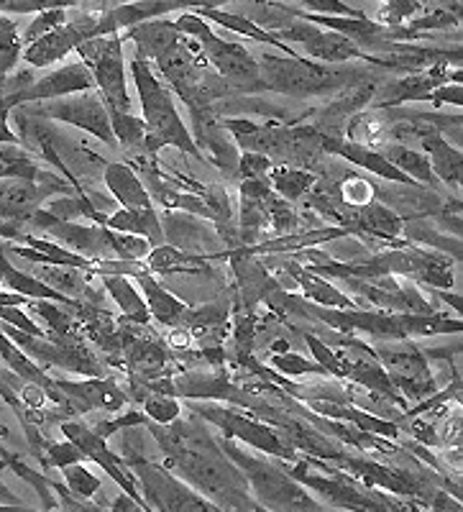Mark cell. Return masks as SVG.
<instances>
[{
  "label": "cell",
  "mask_w": 463,
  "mask_h": 512,
  "mask_svg": "<svg viewBox=\"0 0 463 512\" xmlns=\"http://www.w3.org/2000/svg\"><path fill=\"white\" fill-rule=\"evenodd\" d=\"M384 157L394 164V167L405 172L412 182H420V185H428L430 190H438V177L433 175V169H430V159L428 154H420L415 149H410L407 144H389L384 149Z\"/></svg>",
  "instance_id": "30"
},
{
  "label": "cell",
  "mask_w": 463,
  "mask_h": 512,
  "mask_svg": "<svg viewBox=\"0 0 463 512\" xmlns=\"http://www.w3.org/2000/svg\"><path fill=\"white\" fill-rule=\"evenodd\" d=\"M0 323H8V326L18 328V331H24V333H31V336H47V331L36 326L34 320H31V315L24 313L18 305H6V308H0Z\"/></svg>",
  "instance_id": "48"
},
{
  "label": "cell",
  "mask_w": 463,
  "mask_h": 512,
  "mask_svg": "<svg viewBox=\"0 0 463 512\" xmlns=\"http://www.w3.org/2000/svg\"><path fill=\"white\" fill-rule=\"evenodd\" d=\"M8 469H11V472L16 474V477H21V479H24V482H29L31 487L36 489V495L41 497V505L47 507V510H54V507H59V502L54 500L52 492H49V489H52V479H49L47 474H41V472H34V469H29V466H26L24 461L18 459V454L13 456L11 461H8Z\"/></svg>",
  "instance_id": "40"
},
{
  "label": "cell",
  "mask_w": 463,
  "mask_h": 512,
  "mask_svg": "<svg viewBox=\"0 0 463 512\" xmlns=\"http://www.w3.org/2000/svg\"><path fill=\"white\" fill-rule=\"evenodd\" d=\"M103 180L110 192V198L116 200L121 208H154V200H151L149 190H146V185L141 182V177L136 175L131 164L108 162L103 169Z\"/></svg>",
  "instance_id": "23"
},
{
  "label": "cell",
  "mask_w": 463,
  "mask_h": 512,
  "mask_svg": "<svg viewBox=\"0 0 463 512\" xmlns=\"http://www.w3.org/2000/svg\"><path fill=\"white\" fill-rule=\"evenodd\" d=\"M131 75H134V85L141 98V118L146 123L144 152L141 154H157L164 146H174V149L195 157L197 162H205L203 152L197 149L195 139L177 111L172 90L164 88L151 70L149 59L141 57L139 52L131 59Z\"/></svg>",
  "instance_id": "2"
},
{
  "label": "cell",
  "mask_w": 463,
  "mask_h": 512,
  "mask_svg": "<svg viewBox=\"0 0 463 512\" xmlns=\"http://www.w3.org/2000/svg\"><path fill=\"white\" fill-rule=\"evenodd\" d=\"M39 162L18 144H0V180H39Z\"/></svg>",
  "instance_id": "32"
},
{
  "label": "cell",
  "mask_w": 463,
  "mask_h": 512,
  "mask_svg": "<svg viewBox=\"0 0 463 512\" xmlns=\"http://www.w3.org/2000/svg\"><path fill=\"white\" fill-rule=\"evenodd\" d=\"M320 146H323L328 154H333V157L346 159L348 164H356V167L366 169V172L382 177V180L397 182V185H417V182H412L405 172H400V169L394 167L382 152H374V149L359 144V141H346L336 139V136L320 134Z\"/></svg>",
  "instance_id": "18"
},
{
  "label": "cell",
  "mask_w": 463,
  "mask_h": 512,
  "mask_svg": "<svg viewBox=\"0 0 463 512\" xmlns=\"http://www.w3.org/2000/svg\"><path fill=\"white\" fill-rule=\"evenodd\" d=\"M144 413L149 415V420H154V423H172V420L180 418L182 413V405L180 400L174 395H162V392H151L146 390L144 395Z\"/></svg>",
  "instance_id": "38"
},
{
  "label": "cell",
  "mask_w": 463,
  "mask_h": 512,
  "mask_svg": "<svg viewBox=\"0 0 463 512\" xmlns=\"http://www.w3.org/2000/svg\"><path fill=\"white\" fill-rule=\"evenodd\" d=\"M105 228L121 233H134V236H144L151 246L164 244V226L162 216L157 213V205L154 208H121L108 213L105 218Z\"/></svg>",
  "instance_id": "27"
},
{
  "label": "cell",
  "mask_w": 463,
  "mask_h": 512,
  "mask_svg": "<svg viewBox=\"0 0 463 512\" xmlns=\"http://www.w3.org/2000/svg\"><path fill=\"white\" fill-rule=\"evenodd\" d=\"M305 344H307V349L313 351L315 361H318L320 367L328 372V377H338V379L348 377V364H351V359H348V356L336 354V351L330 349L323 338H318L315 333H305Z\"/></svg>",
  "instance_id": "35"
},
{
  "label": "cell",
  "mask_w": 463,
  "mask_h": 512,
  "mask_svg": "<svg viewBox=\"0 0 463 512\" xmlns=\"http://www.w3.org/2000/svg\"><path fill=\"white\" fill-rule=\"evenodd\" d=\"M103 287L110 295V300L121 308V320L128 326L146 328L151 320L149 308H146L144 295H139V287L126 274H100Z\"/></svg>",
  "instance_id": "26"
},
{
  "label": "cell",
  "mask_w": 463,
  "mask_h": 512,
  "mask_svg": "<svg viewBox=\"0 0 463 512\" xmlns=\"http://www.w3.org/2000/svg\"><path fill=\"white\" fill-rule=\"evenodd\" d=\"M13 456H16V454H13V451H8V448H6V446H3V443H0V459H6V461H11V459H13Z\"/></svg>",
  "instance_id": "54"
},
{
  "label": "cell",
  "mask_w": 463,
  "mask_h": 512,
  "mask_svg": "<svg viewBox=\"0 0 463 512\" xmlns=\"http://www.w3.org/2000/svg\"><path fill=\"white\" fill-rule=\"evenodd\" d=\"M343 228H354L356 236H364V239L389 241L394 244V249L410 244V241H400V236L405 233V218L397 216L392 208L379 200H369L359 208H348Z\"/></svg>",
  "instance_id": "17"
},
{
  "label": "cell",
  "mask_w": 463,
  "mask_h": 512,
  "mask_svg": "<svg viewBox=\"0 0 463 512\" xmlns=\"http://www.w3.org/2000/svg\"><path fill=\"white\" fill-rule=\"evenodd\" d=\"M26 308L34 315H41V320H44L49 328V336H70V333H77V318L67 305L59 308V303H54V300H31Z\"/></svg>",
  "instance_id": "33"
},
{
  "label": "cell",
  "mask_w": 463,
  "mask_h": 512,
  "mask_svg": "<svg viewBox=\"0 0 463 512\" xmlns=\"http://www.w3.org/2000/svg\"><path fill=\"white\" fill-rule=\"evenodd\" d=\"M354 384H361L364 390H369L371 395L377 397V400H384L389 402L392 408L402 410V413H407L410 410V402L402 397V392L394 387V382L389 379V374L384 372V367L379 364L374 356H369V359H351V364H348V377Z\"/></svg>",
  "instance_id": "25"
},
{
  "label": "cell",
  "mask_w": 463,
  "mask_h": 512,
  "mask_svg": "<svg viewBox=\"0 0 463 512\" xmlns=\"http://www.w3.org/2000/svg\"><path fill=\"white\" fill-rule=\"evenodd\" d=\"M31 116L52 118L59 123H70V126L82 128L90 136L108 146H118L116 134H113V123H110L108 108L98 90H87V93L67 95V98H57L54 103L41 105V108H31Z\"/></svg>",
  "instance_id": "10"
},
{
  "label": "cell",
  "mask_w": 463,
  "mask_h": 512,
  "mask_svg": "<svg viewBox=\"0 0 463 512\" xmlns=\"http://www.w3.org/2000/svg\"><path fill=\"white\" fill-rule=\"evenodd\" d=\"M443 82H451V64L448 62L433 64L428 70L407 72V77L392 82L377 95H371V105L374 108H394V105L402 103H428V95Z\"/></svg>",
  "instance_id": "16"
},
{
  "label": "cell",
  "mask_w": 463,
  "mask_h": 512,
  "mask_svg": "<svg viewBox=\"0 0 463 512\" xmlns=\"http://www.w3.org/2000/svg\"><path fill=\"white\" fill-rule=\"evenodd\" d=\"M0 505H11V507H24V500L21 497H16L11 492V489L6 487V484L0 482Z\"/></svg>",
  "instance_id": "52"
},
{
  "label": "cell",
  "mask_w": 463,
  "mask_h": 512,
  "mask_svg": "<svg viewBox=\"0 0 463 512\" xmlns=\"http://www.w3.org/2000/svg\"><path fill=\"white\" fill-rule=\"evenodd\" d=\"M146 428L162 448L164 466L220 510H261L259 502L249 497L251 489L244 472L233 466L200 415L192 413L190 420L177 418L167 425L149 420Z\"/></svg>",
  "instance_id": "1"
},
{
  "label": "cell",
  "mask_w": 463,
  "mask_h": 512,
  "mask_svg": "<svg viewBox=\"0 0 463 512\" xmlns=\"http://www.w3.org/2000/svg\"><path fill=\"white\" fill-rule=\"evenodd\" d=\"M420 6H423L420 0H384V8L377 21L387 26H400L405 24L407 18L415 16Z\"/></svg>",
  "instance_id": "45"
},
{
  "label": "cell",
  "mask_w": 463,
  "mask_h": 512,
  "mask_svg": "<svg viewBox=\"0 0 463 512\" xmlns=\"http://www.w3.org/2000/svg\"><path fill=\"white\" fill-rule=\"evenodd\" d=\"M274 167L272 159L267 154H259V152H244L241 159H238V172L236 175L241 180H259V177H267L269 169Z\"/></svg>",
  "instance_id": "46"
},
{
  "label": "cell",
  "mask_w": 463,
  "mask_h": 512,
  "mask_svg": "<svg viewBox=\"0 0 463 512\" xmlns=\"http://www.w3.org/2000/svg\"><path fill=\"white\" fill-rule=\"evenodd\" d=\"M297 226H300V218L292 210V205H287V200L279 198L277 192H274L272 200H269V228H277L279 236H287Z\"/></svg>",
  "instance_id": "42"
},
{
  "label": "cell",
  "mask_w": 463,
  "mask_h": 512,
  "mask_svg": "<svg viewBox=\"0 0 463 512\" xmlns=\"http://www.w3.org/2000/svg\"><path fill=\"white\" fill-rule=\"evenodd\" d=\"M11 108H0V144H18L21 146V136L13 134L11 123H8V118H11Z\"/></svg>",
  "instance_id": "50"
},
{
  "label": "cell",
  "mask_w": 463,
  "mask_h": 512,
  "mask_svg": "<svg viewBox=\"0 0 463 512\" xmlns=\"http://www.w3.org/2000/svg\"><path fill=\"white\" fill-rule=\"evenodd\" d=\"M162 226H164V236H169V244L177 246V249H195L200 244H213L218 241V231H210V226L197 221L192 213L187 216H180V213H164L162 216Z\"/></svg>",
  "instance_id": "29"
},
{
  "label": "cell",
  "mask_w": 463,
  "mask_h": 512,
  "mask_svg": "<svg viewBox=\"0 0 463 512\" xmlns=\"http://www.w3.org/2000/svg\"><path fill=\"white\" fill-rule=\"evenodd\" d=\"M98 16L100 13H82L75 21L67 18V24L57 26V29L44 34L41 39L26 44L21 59L29 62L31 67H52V64L62 62V59H67V54L80 47L82 41L95 39Z\"/></svg>",
  "instance_id": "13"
},
{
  "label": "cell",
  "mask_w": 463,
  "mask_h": 512,
  "mask_svg": "<svg viewBox=\"0 0 463 512\" xmlns=\"http://www.w3.org/2000/svg\"><path fill=\"white\" fill-rule=\"evenodd\" d=\"M0 436H8V431H6V428H3V425H0Z\"/></svg>",
  "instance_id": "56"
},
{
  "label": "cell",
  "mask_w": 463,
  "mask_h": 512,
  "mask_svg": "<svg viewBox=\"0 0 463 512\" xmlns=\"http://www.w3.org/2000/svg\"><path fill=\"white\" fill-rule=\"evenodd\" d=\"M428 103H433L435 108H438V105H456V108H461L463 105L461 82H453V85L451 82H443V85H438V88L428 95Z\"/></svg>",
  "instance_id": "49"
},
{
  "label": "cell",
  "mask_w": 463,
  "mask_h": 512,
  "mask_svg": "<svg viewBox=\"0 0 463 512\" xmlns=\"http://www.w3.org/2000/svg\"><path fill=\"white\" fill-rule=\"evenodd\" d=\"M149 423V415L144 413V410H136V408H128L126 413L121 410V415H116V418L110 420H100V423L90 425L95 433H98L100 438H113L118 431H131V428H139V425H146Z\"/></svg>",
  "instance_id": "41"
},
{
  "label": "cell",
  "mask_w": 463,
  "mask_h": 512,
  "mask_svg": "<svg viewBox=\"0 0 463 512\" xmlns=\"http://www.w3.org/2000/svg\"><path fill=\"white\" fill-rule=\"evenodd\" d=\"M451 26H458V13L433 11V13H428V16L410 21V24H407V29L417 31V34H430V31L451 29Z\"/></svg>",
  "instance_id": "47"
},
{
  "label": "cell",
  "mask_w": 463,
  "mask_h": 512,
  "mask_svg": "<svg viewBox=\"0 0 463 512\" xmlns=\"http://www.w3.org/2000/svg\"><path fill=\"white\" fill-rule=\"evenodd\" d=\"M3 469H8V461L6 459H0V472H3Z\"/></svg>",
  "instance_id": "55"
},
{
  "label": "cell",
  "mask_w": 463,
  "mask_h": 512,
  "mask_svg": "<svg viewBox=\"0 0 463 512\" xmlns=\"http://www.w3.org/2000/svg\"><path fill=\"white\" fill-rule=\"evenodd\" d=\"M190 410L195 415H200L205 423L215 425L223 433V438H238L246 446L261 451V454L277 456L279 461L297 459L295 448L284 441V438H279L272 425L259 420L256 415L238 413L236 405H228V402L218 400H197L195 405H190Z\"/></svg>",
  "instance_id": "6"
},
{
  "label": "cell",
  "mask_w": 463,
  "mask_h": 512,
  "mask_svg": "<svg viewBox=\"0 0 463 512\" xmlns=\"http://www.w3.org/2000/svg\"><path fill=\"white\" fill-rule=\"evenodd\" d=\"M110 510H144V505H141V502H136L134 497H128L126 492H121V497H118V500L110 505Z\"/></svg>",
  "instance_id": "51"
},
{
  "label": "cell",
  "mask_w": 463,
  "mask_h": 512,
  "mask_svg": "<svg viewBox=\"0 0 463 512\" xmlns=\"http://www.w3.org/2000/svg\"><path fill=\"white\" fill-rule=\"evenodd\" d=\"M77 192L64 177L41 169L39 180H0V221H24L54 195Z\"/></svg>",
  "instance_id": "11"
},
{
  "label": "cell",
  "mask_w": 463,
  "mask_h": 512,
  "mask_svg": "<svg viewBox=\"0 0 463 512\" xmlns=\"http://www.w3.org/2000/svg\"><path fill=\"white\" fill-rule=\"evenodd\" d=\"M110 249H113L116 259H123V262H144L146 254L151 251V244L144 236L110 231Z\"/></svg>",
  "instance_id": "39"
},
{
  "label": "cell",
  "mask_w": 463,
  "mask_h": 512,
  "mask_svg": "<svg viewBox=\"0 0 463 512\" xmlns=\"http://www.w3.org/2000/svg\"><path fill=\"white\" fill-rule=\"evenodd\" d=\"M197 16H203L205 21H213V24L223 26V29L233 31L236 36H246V39H254L259 41V44H269V47H277L282 49L287 57H302V54H297L295 49L287 44V41L277 39L274 34H269L267 29H261V26H256L251 18H246L244 13H228L223 11V8H197Z\"/></svg>",
  "instance_id": "28"
},
{
  "label": "cell",
  "mask_w": 463,
  "mask_h": 512,
  "mask_svg": "<svg viewBox=\"0 0 463 512\" xmlns=\"http://www.w3.org/2000/svg\"><path fill=\"white\" fill-rule=\"evenodd\" d=\"M435 295H438L440 300H446L448 305H453V310H461V297L458 295H451V292H443V290H435Z\"/></svg>",
  "instance_id": "53"
},
{
  "label": "cell",
  "mask_w": 463,
  "mask_h": 512,
  "mask_svg": "<svg viewBox=\"0 0 463 512\" xmlns=\"http://www.w3.org/2000/svg\"><path fill=\"white\" fill-rule=\"evenodd\" d=\"M131 280H134L136 285L141 287V292H144L146 308H149L151 318L167 328H185L190 305H185L180 297H174L172 292L164 290L157 282V277H154V272H149L146 264L131 277Z\"/></svg>",
  "instance_id": "20"
},
{
  "label": "cell",
  "mask_w": 463,
  "mask_h": 512,
  "mask_svg": "<svg viewBox=\"0 0 463 512\" xmlns=\"http://www.w3.org/2000/svg\"><path fill=\"white\" fill-rule=\"evenodd\" d=\"M438 121H440L438 116L430 118L428 128H425L423 136L417 139V144L423 146V152L428 154L430 169H433V175L438 177V182H446L448 187L458 190V185H461V172H463L461 149L448 144L446 136L440 134Z\"/></svg>",
  "instance_id": "19"
},
{
  "label": "cell",
  "mask_w": 463,
  "mask_h": 512,
  "mask_svg": "<svg viewBox=\"0 0 463 512\" xmlns=\"http://www.w3.org/2000/svg\"><path fill=\"white\" fill-rule=\"evenodd\" d=\"M67 24V13L62 11V8H54V11H41L36 13V18L29 24V29L24 31V36H21V41L26 44H31V41L41 39L44 34H49V31H54L57 26Z\"/></svg>",
  "instance_id": "44"
},
{
  "label": "cell",
  "mask_w": 463,
  "mask_h": 512,
  "mask_svg": "<svg viewBox=\"0 0 463 512\" xmlns=\"http://www.w3.org/2000/svg\"><path fill=\"white\" fill-rule=\"evenodd\" d=\"M267 180L279 198H284L287 203H297V200H302L307 192H310V187L315 185L318 175H315V172H307V169L302 167H277V164H274V167L269 169Z\"/></svg>",
  "instance_id": "31"
},
{
  "label": "cell",
  "mask_w": 463,
  "mask_h": 512,
  "mask_svg": "<svg viewBox=\"0 0 463 512\" xmlns=\"http://www.w3.org/2000/svg\"><path fill=\"white\" fill-rule=\"evenodd\" d=\"M126 466L134 474L136 484H141L149 510L169 512H218L220 507L192 489L185 479H180L164 464H154L149 459H126Z\"/></svg>",
  "instance_id": "8"
},
{
  "label": "cell",
  "mask_w": 463,
  "mask_h": 512,
  "mask_svg": "<svg viewBox=\"0 0 463 512\" xmlns=\"http://www.w3.org/2000/svg\"><path fill=\"white\" fill-rule=\"evenodd\" d=\"M39 461L44 469H52V466L64 469V466L77 464V461H85V454H82L80 448H77L70 438H67V441H47V438H44Z\"/></svg>",
  "instance_id": "36"
},
{
  "label": "cell",
  "mask_w": 463,
  "mask_h": 512,
  "mask_svg": "<svg viewBox=\"0 0 463 512\" xmlns=\"http://www.w3.org/2000/svg\"><path fill=\"white\" fill-rule=\"evenodd\" d=\"M269 364H272L274 372H279L282 377H290V379H297V377H310V374H323V377H328V372H325L323 367H320L318 361H307L305 356L297 354V351H282V354H269Z\"/></svg>",
  "instance_id": "34"
},
{
  "label": "cell",
  "mask_w": 463,
  "mask_h": 512,
  "mask_svg": "<svg viewBox=\"0 0 463 512\" xmlns=\"http://www.w3.org/2000/svg\"><path fill=\"white\" fill-rule=\"evenodd\" d=\"M59 431L64 433V438H70V441L80 448L82 454H85V461L98 464L128 497H134L136 502L144 505V510H149L144 495L139 492V484H136L134 474H131V469L126 466V459L113 454L105 438H100L90 425L80 423V420H62V423H59Z\"/></svg>",
  "instance_id": "12"
},
{
  "label": "cell",
  "mask_w": 463,
  "mask_h": 512,
  "mask_svg": "<svg viewBox=\"0 0 463 512\" xmlns=\"http://www.w3.org/2000/svg\"><path fill=\"white\" fill-rule=\"evenodd\" d=\"M62 477H64V484H67V489H70L75 497H80V500H93V497L100 492V484H103L93 472H90V469H87V466H82V461L64 466Z\"/></svg>",
  "instance_id": "37"
},
{
  "label": "cell",
  "mask_w": 463,
  "mask_h": 512,
  "mask_svg": "<svg viewBox=\"0 0 463 512\" xmlns=\"http://www.w3.org/2000/svg\"><path fill=\"white\" fill-rule=\"evenodd\" d=\"M87 90H95V77L90 72L85 62H72L64 64L62 70L49 72L47 77H36L29 88H24L21 93L11 95V98L0 100V108H18V105L26 103H47V100L67 98V95L87 93Z\"/></svg>",
  "instance_id": "14"
},
{
  "label": "cell",
  "mask_w": 463,
  "mask_h": 512,
  "mask_svg": "<svg viewBox=\"0 0 463 512\" xmlns=\"http://www.w3.org/2000/svg\"><path fill=\"white\" fill-rule=\"evenodd\" d=\"M307 408L315 410L323 418L343 420V423H351L354 428L366 433H374V436L384 438H400V425L389 418H379L371 410L356 408L351 402H338V400H307Z\"/></svg>",
  "instance_id": "21"
},
{
  "label": "cell",
  "mask_w": 463,
  "mask_h": 512,
  "mask_svg": "<svg viewBox=\"0 0 463 512\" xmlns=\"http://www.w3.org/2000/svg\"><path fill=\"white\" fill-rule=\"evenodd\" d=\"M284 269H287L292 280H295L297 290H302V295H305L307 300H313L315 305H323V308H341V310L359 308V303H356L354 297H348V292H343L341 287L333 285V282H330L328 277H323V274L300 267V264L292 262V259L284 262Z\"/></svg>",
  "instance_id": "22"
},
{
  "label": "cell",
  "mask_w": 463,
  "mask_h": 512,
  "mask_svg": "<svg viewBox=\"0 0 463 512\" xmlns=\"http://www.w3.org/2000/svg\"><path fill=\"white\" fill-rule=\"evenodd\" d=\"M95 77V90L103 95L105 108L116 113H134V100L126 88L123 36L108 34L82 41L75 49Z\"/></svg>",
  "instance_id": "7"
},
{
  "label": "cell",
  "mask_w": 463,
  "mask_h": 512,
  "mask_svg": "<svg viewBox=\"0 0 463 512\" xmlns=\"http://www.w3.org/2000/svg\"><path fill=\"white\" fill-rule=\"evenodd\" d=\"M80 6V0H3L0 3V13H41L54 11V8H75Z\"/></svg>",
  "instance_id": "43"
},
{
  "label": "cell",
  "mask_w": 463,
  "mask_h": 512,
  "mask_svg": "<svg viewBox=\"0 0 463 512\" xmlns=\"http://www.w3.org/2000/svg\"><path fill=\"white\" fill-rule=\"evenodd\" d=\"M226 254L228 251H220V254H195V251L177 249L172 244H159L151 246L144 262L149 267V272L154 274H197L208 269L213 262H218V259H226Z\"/></svg>",
  "instance_id": "24"
},
{
  "label": "cell",
  "mask_w": 463,
  "mask_h": 512,
  "mask_svg": "<svg viewBox=\"0 0 463 512\" xmlns=\"http://www.w3.org/2000/svg\"><path fill=\"white\" fill-rule=\"evenodd\" d=\"M59 390L67 395L77 415L103 410V413H121L126 408L128 395L116 379L110 377H85V379H64L54 377Z\"/></svg>",
  "instance_id": "15"
},
{
  "label": "cell",
  "mask_w": 463,
  "mask_h": 512,
  "mask_svg": "<svg viewBox=\"0 0 463 512\" xmlns=\"http://www.w3.org/2000/svg\"><path fill=\"white\" fill-rule=\"evenodd\" d=\"M174 26L185 36L200 39L197 41L200 44V54L213 64L223 80L231 82V85H241V88L259 90V62H256L254 54L244 44L215 36L208 21L192 11H182L180 16L174 18Z\"/></svg>",
  "instance_id": "5"
},
{
  "label": "cell",
  "mask_w": 463,
  "mask_h": 512,
  "mask_svg": "<svg viewBox=\"0 0 463 512\" xmlns=\"http://www.w3.org/2000/svg\"><path fill=\"white\" fill-rule=\"evenodd\" d=\"M220 448L228 459L244 472L249 489L256 495V502L269 510H323L320 502L307 495L300 482L284 472L282 464H269L254 454H244L233 443V438H218Z\"/></svg>",
  "instance_id": "4"
},
{
  "label": "cell",
  "mask_w": 463,
  "mask_h": 512,
  "mask_svg": "<svg viewBox=\"0 0 463 512\" xmlns=\"http://www.w3.org/2000/svg\"><path fill=\"white\" fill-rule=\"evenodd\" d=\"M371 351L407 402L417 405L433 395L435 379L430 374L428 354L412 338H387L384 344L371 346Z\"/></svg>",
  "instance_id": "9"
},
{
  "label": "cell",
  "mask_w": 463,
  "mask_h": 512,
  "mask_svg": "<svg viewBox=\"0 0 463 512\" xmlns=\"http://www.w3.org/2000/svg\"><path fill=\"white\" fill-rule=\"evenodd\" d=\"M259 90H272L290 98H313L364 82V72L354 67H328L325 62H307V57H277L264 52L259 64ZM371 80V77H369Z\"/></svg>",
  "instance_id": "3"
}]
</instances>
